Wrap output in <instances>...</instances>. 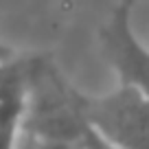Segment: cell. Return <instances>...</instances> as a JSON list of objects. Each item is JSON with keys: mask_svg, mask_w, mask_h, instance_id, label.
<instances>
[{"mask_svg": "<svg viewBox=\"0 0 149 149\" xmlns=\"http://www.w3.org/2000/svg\"><path fill=\"white\" fill-rule=\"evenodd\" d=\"M15 57V53L11 51L9 46H7L5 42H0V64H2V61H9V59H13Z\"/></svg>", "mask_w": 149, "mask_h": 149, "instance_id": "obj_6", "label": "cell"}, {"mask_svg": "<svg viewBox=\"0 0 149 149\" xmlns=\"http://www.w3.org/2000/svg\"><path fill=\"white\" fill-rule=\"evenodd\" d=\"M29 140L26 149H81V140L79 143H66V140Z\"/></svg>", "mask_w": 149, "mask_h": 149, "instance_id": "obj_5", "label": "cell"}, {"mask_svg": "<svg viewBox=\"0 0 149 149\" xmlns=\"http://www.w3.org/2000/svg\"><path fill=\"white\" fill-rule=\"evenodd\" d=\"M84 92L68 84L51 57H26V103L22 134L31 140L79 143L88 123Z\"/></svg>", "mask_w": 149, "mask_h": 149, "instance_id": "obj_1", "label": "cell"}, {"mask_svg": "<svg viewBox=\"0 0 149 149\" xmlns=\"http://www.w3.org/2000/svg\"><path fill=\"white\" fill-rule=\"evenodd\" d=\"M81 149H116V147L110 145L103 136H99L92 127H88L81 136Z\"/></svg>", "mask_w": 149, "mask_h": 149, "instance_id": "obj_4", "label": "cell"}, {"mask_svg": "<svg viewBox=\"0 0 149 149\" xmlns=\"http://www.w3.org/2000/svg\"><path fill=\"white\" fill-rule=\"evenodd\" d=\"M88 127L116 149H149V97L118 84L112 92L84 94Z\"/></svg>", "mask_w": 149, "mask_h": 149, "instance_id": "obj_2", "label": "cell"}, {"mask_svg": "<svg viewBox=\"0 0 149 149\" xmlns=\"http://www.w3.org/2000/svg\"><path fill=\"white\" fill-rule=\"evenodd\" d=\"M132 0H121L99 31L101 51L114 68L121 86L136 88L149 97V48L132 29Z\"/></svg>", "mask_w": 149, "mask_h": 149, "instance_id": "obj_3", "label": "cell"}, {"mask_svg": "<svg viewBox=\"0 0 149 149\" xmlns=\"http://www.w3.org/2000/svg\"><path fill=\"white\" fill-rule=\"evenodd\" d=\"M132 2H134V5H136V2H138V0H132Z\"/></svg>", "mask_w": 149, "mask_h": 149, "instance_id": "obj_7", "label": "cell"}]
</instances>
